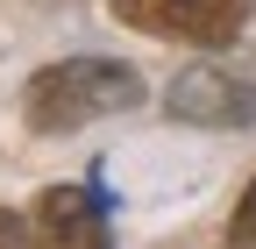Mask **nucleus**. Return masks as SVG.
Masks as SVG:
<instances>
[{
    "label": "nucleus",
    "instance_id": "1",
    "mask_svg": "<svg viewBox=\"0 0 256 249\" xmlns=\"http://www.w3.org/2000/svg\"><path fill=\"white\" fill-rule=\"evenodd\" d=\"M142 100V78L114 64V57H64V64H43L22 92V114L36 136H64V128H86L100 114H128Z\"/></svg>",
    "mask_w": 256,
    "mask_h": 249
},
{
    "label": "nucleus",
    "instance_id": "2",
    "mask_svg": "<svg viewBox=\"0 0 256 249\" xmlns=\"http://www.w3.org/2000/svg\"><path fill=\"white\" fill-rule=\"evenodd\" d=\"M107 8L142 28V36H164V43H200V50H220L242 36L249 22V0H107Z\"/></svg>",
    "mask_w": 256,
    "mask_h": 249
},
{
    "label": "nucleus",
    "instance_id": "3",
    "mask_svg": "<svg viewBox=\"0 0 256 249\" xmlns=\"http://www.w3.org/2000/svg\"><path fill=\"white\" fill-rule=\"evenodd\" d=\"M164 107L171 121H192V128H256V78L228 64H192L171 78Z\"/></svg>",
    "mask_w": 256,
    "mask_h": 249
},
{
    "label": "nucleus",
    "instance_id": "4",
    "mask_svg": "<svg viewBox=\"0 0 256 249\" xmlns=\"http://www.w3.org/2000/svg\"><path fill=\"white\" fill-rule=\"evenodd\" d=\"M28 228H36V249H107V192L100 185H50Z\"/></svg>",
    "mask_w": 256,
    "mask_h": 249
},
{
    "label": "nucleus",
    "instance_id": "5",
    "mask_svg": "<svg viewBox=\"0 0 256 249\" xmlns=\"http://www.w3.org/2000/svg\"><path fill=\"white\" fill-rule=\"evenodd\" d=\"M228 242L256 249V178H249V192H242V200H235V214H228Z\"/></svg>",
    "mask_w": 256,
    "mask_h": 249
},
{
    "label": "nucleus",
    "instance_id": "6",
    "mask_svg": "<svg viewBox=\"0 0 256 249\" xmlns=\"http://www.w3.org/2000/svg\"><path fill=\"white\" fill-rule=\"evenodd\" d=\"M28 235H36V228H28V221H22L14 206H0V249H36Z\"/></svg>",
    "mask_w": 256,
    "mask_h": 249
}]
</instances>
